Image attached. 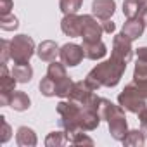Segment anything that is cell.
Masks as SVG:
<instances>
[{
    "instance_id": "8",
    "label": "cell",
    "mask_w": 147,
    "mask_h": 147,
    "mask_svg": "<svg viewBox=\"0 0 147 147\" xmlns=\"http://www.w3.org/2000/svg\"><path fill=\"white\" fill-rule=\"evenodd\" d=\"M85 57L83 47L78 43H64L59 50V59L66 67H75L78 66Z\"/></svg>"
},
{
    "instance_id": "22",
    "label": "cell",
    "mask_w": 147,
    "mask_h": 147,
    "mask_svg": "<svg viewBox=\"0 0 147 147\" xmlns=\"http://www.w3.org/2000/svg\"><path fill=\"white\" fill-rule=\"evenodd\" d=\"M67 142L73 144V145H94V144H95L85 131H73V133H67Z\"/></svg>"
},
{
    "instance_id": "15",
    "label": "cell",
    "mask_w": 147,
    "mask_h": 147,
    "mask_svg": "<svg viewBox=\"0 0 147 147\" xmlns=\"http://www.w3.org/2000/svg\"><path fill=\"white\" fill-rule=\"evenodd\" d=\"M82 47H83L85 57L90 59V61H100L107 54V47H106V43L102 40L100 42H83Z\"/></svg>"
},
{
    "instance_id": "29",
    "label": "cell",
    "mask_w": 147,
    "mask_h": 147,
    "mask_svg": "<svg viewBox=\"0 0 147 147\" xmlns=\"http://www.w3.org/2000/svg\"><path fill=\"white\" fill-rule=\"evenodd\" d=\"M12 9V0H0V16L11 14Z\"/></svg>"
},
{
    "instance_id": "2",
    "label": "cell",
    "mask_w": 147,
    "mask_h": 147,
    "mask_svg": "<svg viewBox=\"0 0 147 147\" xmlns=\"http://www.w3.org/2000/svg\"><path fill=\"white\" fill-rule=\"evenodd\" d=\"M125 71H126V62L118 59V57H114V55H111V59L97 64L88 73L85 82L95 92L99 88H102V87L113 88V87H116L121 82V76L125 75Z\"/></svg>"
},
{
    "instance_id": "27",
    "label": "cell",
    "mask_w": 147,
    "mask_h": 147,
    "mask_svg": "<svg viewBox=\"0 0 147 147\" xmlns=\"http://www.w3.org/2000/svg\"><path fill=\"white\" fill-rule=\"evenodd\" d=\"M0 45H2V50H0V54H2L0 64H7V61L11 59V40H2Z\"/></svg>"
},
{
    "instance_id": "3",
    "label": "cell",
    "mask_w": 147,
    "mask_h": 147,
    "mask_svg": "<svg viewBox=\"0 0 147 147\" xmlns=\"http://www.w3.org/2000/svg\"><path fill=\"white\" fill-rule=\"evenodd\" d=\"M75 82L66 73V66L62 62L52 61L47 67V75L40 82V92L45 97H69Z\"/></svg>"
},
{
    "instance_id": "32",
    "label": "cell",
    "mask_w": 147,
    "mask_h": 147,
    "mask_svg": "<svg viewBox=\"0 0 147 147\" xmlns=\"http://www.w3.org/2000/svg\"><path fill=\"white\" fill-rule=\"evenodd\" d=\"M135 54H137V59L147 61V47H138V49L135 50Z\"/></svg>"
},
{
    "instance_id": "6",
    "label": "cell",
    "mask_w": 147,
    "mask_h": 147,
    "mask_svg": "<svg viewBox=\"0 0 147 147\" xmlns=\"http://www.w3.org/2000/svg\"><path fill=\"white\" fill-rule=\"evenodd\" d=\"M118 104H119L125 111L133 113V114H138V113H142V111L147 107V99L140 94V90L137 88L135 83H130V85H126V87L119 92V95H118Z\"/></svg>"
},
{
    "instance_id": "31",
    "label": "cell",
    "mask_w": 147,
    "mask_h": 147,
    "mask_svg": "<svg viewBox=\"0 0 147 147\" xmlns=\"http://www.w3.org/2000/svg\"><path fill=\"white\" fill-rule=\"evenodd\" d=\"M133 83L137 85V88L140 90V94L147 99V80H133Z\"/></svg>"
},
{
    "instance_id": "19",
    "label": "cell",
    "mask_w": 147,
    "mask_h": 147,
    "mask_svg": "<svg viewBox=\"0 0 147 147\" xmlns=\"http://www.w3.org/2000/svg\"><path fill=\"white\" fill-rule=\"evenodd\" d=\"M145 135L142 130H128L126 137L123 138V144L125 145H133V147H142L145 144Z\"/></svg>"
},
{
    "instance_id": "5",
    "label": "cell",
    "mask_w": 147,
    "mask_h": 147,
    "mask_svg": "<svg viewBox=\"0 0 147 147\" xmlns=\"http://www.w3.org/2000/svg\"><path fill=\"white\" fill-rule=\"evenodd\" d=\"M33 54H36V45L31 36L16 35L11 40V61L14 64H28Z\"/></svg>"
},
{
    "instance_id": "16",
    "label": "cell",
    "mask_w": 147,
    "mask_h": 147,
    "mask_svg": "<svg viewBox=\"0 0 147 147\" xmlns=\"http://www.w3.org/2000/svg\"><path fill=\"white\" fill-rule=\"evenodd\" d=\"M16 144L19 147H35L38 144L35 130L30 126H19L16 131Z\"/></svg>"
},
{
    "instance_id": "13",
    "label": "cell",
    "mask_w": 147,
    "mask_h": 147,
    "mask_svg": "<svg viewBox=\"0 0 147 147\" xmlns=\"http://www.w3.org/2000/svg\"><path fill=\"white\" fill-rule=\"evenodd\" d=\"M61 30L66 36H80L82 35V16L78 14H66L61 21Z\"/></svg>"
},
{
    "instance_id": "23",
    "label": "cell",
    "mask_w": 147,
    "mask_h": 147,
    "mask_svg": "<svg viewBox=\"0 0 147 147\" xmlns=\"http://www.w3.org/2000/svg\"><path fill=\"white\" fill-rule=\"evenodd\" d=\"M140 2L142 0H125L123 2V14L126 16V19L140 16Z\"/></svg>"
},
{
    "instance_id": "10",
    "label": "cell",
    "mask_w": 147,
    "mask_h": 147,
    "mask_svg": "<svg viewBox=\"0 0 147 147\" xmlns=\"http://www.w3.org/2000/svg\"><path fill=\"white\" fill-rule=\"evenodd\" d=\"M111 55L125 61L126 64L133 59V49H131V40L128 36H125L123 33H118L114 35L113 38V52Z\"/></svg>"
},
{
    "instance_id": "11",
    "label": "cell",
    "mask_w": 147,
    "mask_h": 147,
    "mask_svg": "<svg viewBox=\"0 0 147 147\" xmlns=\"http://www.w3.org/2000/svg\"><path fill=\"white\" fill-rule=\"evenodd\" d=\"M144 30H145V18L138 16V18H130V19H126L125 24H123L121 33H123L125 36H128V38L133 42V40H137V38H140V36L144 35Z\"/></svg>"
},
{
    "instance_id": "21",
    "label": "cell",
    "mask_w": 147,
    "mask_h": 147,
    "mask_svg": "<svg viewBox=\"0 0 147 147\" xmlns=\"http://www.w3.org/2000/svg\"><path fill=\"white\" fill-rule=\"evenodd\" d=\"M83 5V0H59V9L61 12L66 14H76Z\"/></svg>"
},
{
    "instance_id": "14",
    "label": "cell",
    "mask_w": 147,
    "mask_h": 147,
    "mask_svg": "<svg viewBox=\"0 0 147 147\" xmlns=\"http://www.w3.org/2000/svg\"><path fill=\"white\" fill-rule=\"evenodd\" d=\"M59 50H61V47H59L54 40H43V42L36 47V55H38L40 61L52 62V61H55V57L59 55Z\"/></svg>"
},
{
    "instance_id": "1",
    "label": "cell",
    "mask_w": 147,
    "mask_h": 147,
    "mask_svg": "<svg viewBox=\"0 0 147 147\" xmlns=\"http://www.w3.org/2000/svg\"><path fill=\"white\" fill-rule=\"evenodd\" d=\"M57 114H59V123L66 130V133L73 131H92L100 125V114L97 109L92 107H83L76 104L75 100H61L57 104Z\"/></svg>"
},
{
    "instance_id": "25",
    "label": "cell",
    "mask_w": 147,
    "mask_h": 147,
    "mask_svg": "<svg viewBox=\"0 0 147 147\" xmlns=\"http://www.w3.org/2000/svg\"><path fill=\"white\" fill-rule=\"evenodd\" d=\"M133 80H147V61L137 59V64L133 69Z\"/></svg>"
},
{
    "instance_id": "26",
    "label": "cell",
    "mask_w": 147,
    "mask_h": 147,
    "mask_svg": "<svg viewBox=\"0 0 147 147\" xmlns=\"http://www.w3.org/2000/svg\"><path fill=\"white\" fill-rule=\"evenodd\" d=\"M0 125H2V135H0V142L2 144H7L9 138L12 137V130H11V125L5 121V116H0Z\"/></svg>"
},
{
    "instance_id": "33",
    "label": "cell",
    "mask_w": 147,
    "mask_h": 147,
    "mask_svg": "<svg viewBox=\"0 0 147 147\" xmlns=\"http://www.w3.org/2000/svg\"><path fill=\"white\" fill-rule=\"evenodd\" d=\"M140 16L145 18V23H147V0H142L140 2Z\"/></svg>"
},
{
    "instance_id": "4",
    "label": "cell",
    "mask_w": 147,
    "mask_h": 147,
    "mask_svg": "<svg viewBox=\"0 0 147 147\" xmlns=\"http://www.w3.org/2000/svg\"><path fill=\"white\" fill-rule=\"evenodd\" d=\"M99 114L100 119L107 121L109 126V133L114 140L123 142V138L128 133V123H126V116H125V109L118 104H113L107 99H100V106H99Z\"/></svg>"
},
{
    "instance_id": "9",
    "label": "cell",
    "mask_w": 147,
    "mask_h": 147,
    "mask_svg": "<svg viewBox=\"0 0 147 147\" xmlns=\"http://www.w3.org/2000/svg\"><path fill=\"white\" fill-rule=\"evenodd\" d=\"M16 83L18 82L12 76V73H9L7 64H0V106H9Z\"/></svg>"
},
{
    "instance_id": "18",
    "label": "cell",
    "mask_w": 147,
    "mask_h": 147,
    "mask_svg": "<svg viewBox=\"0 0 147 147\" xmlns=\"http://www.w3.org/2000/svg\"><path fill=\"white\" fill-rule=\"evenodd\" d=\"M11 73L18 83H30L33 78V67L30 66V62L28 64H14Z\"/></svg>"
},
{
    "instance_id": "28",
    "label": "cell",
    "mask_w": 147,
    "mask_h": 147,
    "mask_svg": "<svg viewBox=\"0 0 147 147\" xmlns=\"http://www.w3.org/2000/svg\"><path fill=\"white\" fill-rule=\"evenodd\" d=\"M137 116H138V119H140V130H142L144 135L147 137V107H145L142 113H138Z\"/></svg>"
},
{
    "instance_id": "20",
    "label": "cell",
    "mask_w": 147,
    "mask_h": 147,
    "mask_svg": "<svg viewBox=\"0 0 147 147\" xmlns=\"http://www.w3.org/2000/svg\"><path fill=\"white\" fill-rule=\"evenodd\" d=\"M67 144V133L66 130L64 131H50L45 138V145L47 147H61Z\"/></svg>"
},
{
    "instance_id": "12",
    "label": "cell",
    "mask_w": 147,
    "mask_h": 147,
    "mask_svg": "<svg viewBox=\"0 0 147 147\" xmlns=\"http://www.w3.org/2000/svg\"><path fill=\"white\" fill-rule=\"evenodd\" d=\"M116 11L114 0H94L92 2V16H95L99 21L111 19Z\"/></svg>"
},
{
    "instance_id": "30",
    "label": "cell",
    "mask_w": 147,
    "mask_h": 147,
    "mask_svg": "<svg viewBox=\"0 0 147 147\" xmlns=\"http://www.w3.org/2000/svg\"><path fill=\"white\" fill-rule=\"evenodd\" d=\"M100 24H102V30H104V33H114L116 31V24L111 21V19H106V21H100Z\"/></svg>"
},
{
    "instance_id": "24",
    "label": "cell",
    "mask_w": 147,
    "mask_h": 147,
    "mask_svg": "<svg viewBox=\"0 0 147 147\" xmlns=\"http://www.w3.org/2000/svg\"><path fill=\"white\" fill-rule=\"evenodd\" d=\"M0 28L4 31H14V30L19 28V21L12 12L5 14V16H0Z\"/></svg>"
},
{
    "instance_id": "7",
    "label": "cell",
    "mask_w": 147,
    "mask_h": 147,
    "mask_svg": "<svg viewBox=\"0 0 147 147\" xmlns=\"http://www.w3.org/2000/svg\"><path fill=\"white\" fill-rule=\"evenodd\" d=\"M102 33H104L102 24L97 21L95 16H90V14L82 16V35H80V38H83V42H100Z\"/></svg>"
},
{
    "instance_id": "17",
    "label": "cell",
    "mask_w": 147,
    "mask_h": 147,
    "mask_svg": "<svg viewBox=\"0 0 147 147\" xmlns=\"http://www.w3.org/2000/svg\"><path fill=\"white\" fill-rule=\"evenodd\" d=\"M30 106H31V99L28 97V94H24L21 90H14L12 92L11 100H9V107H12L18 113H23V111H28Z\"/></svg>"
}]
</instances>
